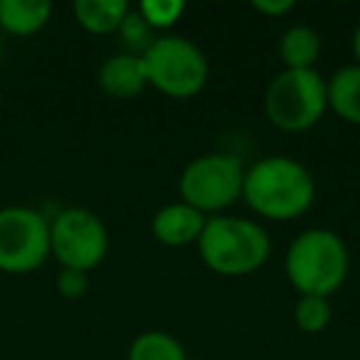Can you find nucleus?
<instances>
[{
    "label": "nucleus",
    "instance_id": "f257e3e1",
    "mask_svg": "<svg viewBox=\"0 0 360 360\" xmlns=\"http://www.w3.org/2000/svg\"><path fill=\"white\" fill-rule=\"evenodd\" d=\"M245 202L266 220H296L316 200V183L304 163L269 155L245 173Z\"/></svg>",
    "mask_w": 360,
    "mask_h": 360
},
{
    "label": "nucleus",
    "instance_id": "f03ea898",
    "mask_svg": "<svg viewBox=\"0 0 360 360\" xmlns=\"http://www.w3.org/2000/svg\"><path fill=\"white\" fill-rule=\"evenodd\" d=\"M350 269L343 237L326 227L304 230L286 252V276L301 296L328 299L343 286Z\"/></svg>",
    "mask_w": 360,
    "mask_h": 360
},
{
    "label": "nucleus",
    "instance_id": "7ed1b4c3",
    "mask_svg": "<svg viewBox=\"0 0 360 360\" xmlns=\"http://www.w3.org/2000/svg\"><path fill=\"white\" fill-rule=\"evenodd\" d=\"M198 250L207 269L222 276H245L266 264L271 255L269 232L255 220L207 217Z\"/></svg>",
    "mask_w": 360,
    "mask_h": 360
},
{
    "label": "nucleus",
    "instance_id": "20e7f679",
    "mask_svg": "<svg viewBox=\"0 0 360 360\" xmlns=\"http://www.w3.org/2000/svg\"><path fill=\"white\" fill-rule=\"evenodd\" d=\"M141 60L148 84L170 99L200 94L210 77L205 52L183 35H160Z\"/></svg>",
    "mask_w": 360,
    "mask_h": 360
},
{
    "label": "nucleus",
    "instance_id": "39448f33",
    "mask_svg": "<svg viewBox=\"0 0 360 360\" xmlns=\"http://www.w3.org/2000/svg\"><path fill=\"white\" fill-rule=\"evenodd\" d=\"M326 109V79L316 70H281L266 86V119L281 131H309L323 119Z\"/></svg>",
    "mask_w": 360,
    "mask_h": 360
},
{
    "label": "nucleus",
    "instance_id": "423d86ee",
    "mask_svg": "<svg viewBox=\"0 0 360 360\" xmlns=\"http://www.w3.org/2000/svg\"><path fill=\"white\" fill-rule=\"evenodd\" d=\"M245 173L240 158L227 153H207L198 155L195 160L186 165L180 173L178 193L183 202L202 215L220 212L225 207L235 205L242 198L245 188Z\"/></svg>",
    "mask_w": 360,
    "mask_h": 360
},
{
    "label": "nucleus",
    "instance_id": "0eeeda50",
    "mask_svg": "<svg viewBox=\"0 0 360 360\" xmlns=\"http://www.w3.org/2000/svg\"><path fill=\"white\" fill-rule=\"evenodd\" d=\"M109 232L101 217L86 207H67L50 222V257L62 269L89 274L106 259Z\"/></svg>",
    "mask_w": 360,
    "mask_h": 360
},
{
    "label": "nucleus",
    "instance_id": "6e6552de",
    "mask_svg": "<svg viewBox=\"0 0 360 360\" xmlns=\"http://www.w3.org/2000/svg\"><path fill=\"white\" fill-rule=\"evenodd\" d=\"M50 257V220L27 205L0 207V271L30 274Z\"/></svg>",
    "mask_w": 360,
    "mask_h": 360
},
{
    "label": "nucleus",
    "instance_id": "1a4fd4ad",
    "mask_svg": "<svg viewBox=\"0 0 360 360\" xmlns=\"http://www.w3.org/2000/svg\"><path fill=\"white\" fill-rule=\"evenodd\" d=\"M96 82L106 96L119 101L136 99L148 84L143 60L131 52H116V55L106 57L96 72Z\"/></svg>",
    "mask_w": 360,
    "mask_h": 360
},
{
    "label": "nucleus",
    "instance_id": "9d476101",
    "mask_svg": "<svg viewBox=\"0 0 360 360\" xmlns=\"http://www.w3.org/2000/svg\"><path fill=\"white\" fill-rule=\"evenodd\" d=\"M207 217L200 210L186 205V202H173V205L160 207L153 215L150 230L153 237L165 247H186L200 240L202 230H205Z\"/></svg>",
    "mask_w": 360,
    "mask_h": 360
},
{
    "label": "nucleus",
    "instance_id": "9b49d317",
    "mask_svg": "<svg viewBox=\"0 0 360 360\" xmlns=\"http://www.w3.org/2000/svg\"><path fill=\"white\" fill-rule=\"evenodd\" d=\"M52 18L50 0H0V27L8 35L30 37Z\"/></svg>",
    "mask_w": 360,
    "mask_h": 360
},
{
    "label": "nucleus",
    "instance_id": "f8f14e48",
    "mask_svg": "<svg viewBox=\"0 0 360 360\" xmlns=\"http://www.w3.org/2000/svg\"><path fill=\"white\" fill-rule=\"evenodd\" d=\"M326 96H328V109H333L348 124L360 126V67L358 65L340 67L326 82Z\"/></svg>",
    "mask_w": 360,
    "mask_h": 360
},
{
    "label": "nucleus",
    "instance_id": "ddd939ff",
    "mask_svg": "<svg viewBox=\"0 0 360 360\" xmlns=\"http://www.w3.org/2000/svg\"><path fill=\"white\" fill-rule=\"evenodd\" d=\"M75 18L91 35H111L119 32L124 18L129 15L131 6L126 0H77Z\"/></svg>",
    "mask_w": 360,
    "mask_h": 360
},
{
    "label": "nucleus",
    "instance_id": "4468645a",
    "mask_svg": "<svg viewBox=\"0 0 360 360\" xmlns=\"http://www.w3.org/2000/svg\"><path fill=\"white\" fill-rule=\"evenodd\" d=\"M279 55L286 70H314L321 55V37L314 27L294 25L281 35Z\"/></svg>",
    "mask_w": 360,
    "mask_h": 360
},
{
    "label": "nucleus",
    "instance_id": "2eb2a0df",
    "mask_svg": "<svg viewBox=\"0 0 360 360\" xmlns=\"http://www.w3.org/2000/svg\"><path fill=\"white\" fill-rule=\"evenodd\" d=\"M129 360H188V353L175 335L165 330H143L131 340Z\"/></svg>",
    "mask_w": 360,
    "mask_h": 360
},
{
    "label": "nucleus",
    "instance_id": "dca6fc26",
    "mask_svg": "<svg viewBox=\"0 0 360 360\" xmlns=\"http://www.w3.org/2000/svg\"><path fill=\"white\" fill-rule=\"evenodd\" d=\"M330 304L321 296H301L294 306V321L304 333H321L330 323Z\"/></svg>",
    "mask_w": 360,
    "mask_h": 360
},
{
    "label": "nucleus",
    "instance_id": "f3484780",
    "mask_svg": "<svg viewBox=\"0 0 360 360\" xmlns=\"http://www.w3.org/2000/svg\"><path fill=\"white\" fill-rule=\"evenodd\" d=\"M119 35H121V42H124L126 52L139 55V57H143L146 50L158 40L155 30L143 20V15H141L139 11H129V15L124 18V22H121V27H119Z\"/></svg>",
    "mask_w": 360,
    "mask_h": 360
},
{
    "label": "nucleus",
    "instance_id": "a211bd4d",
    "mask_svg": "<svg viewBox=\"0 0 360 360\" xmlns=\"http://www.w3.org/2000/svg\"><path fill=\"white\" fill-rule=\"evenodd\" d=\"M139 13L158 32L168 30L180 20V15L186 13V3H180V0H141Z\"/></svg>",
    "mask_w": 360,
    "mask_h": 360
},
{
    "label": "nucleus",
    "instance_id": "6ab92c4d",
    "mask_svg": "<svg viewBox=\"0 0 360 360\" xmlns=\"http://www.w3.org/2000/svg\"><path fill=\"white\" fill-rule=\"evenodd\" d=\"M55 286L62 299L77 301V299H82V296H86V291H89V274L75 271V269H62L60 274H57Z\"/></svg>",
    "mask_w": 360,
    "mask_h": 360
},
{
    "label": "nucleus",
    "instance_id": "aec40b11",
    "mask_svg": "<svg viewBox=\"0 0 360 360\" xmlns=\"http://www.w3.org/2000/svg\"><path fill=\"white\" fill-rule=\"evenodd\" d=\"M294 0H255V11H259L262 15L279 18L286 15L289 11H294Z\"/></svg>",
    "mask_w": 360,
    "mask_h": 360
},
{
    "label": "nucleus",
    "instance_id": "412c9836",
    "mask_svg": "<svg viewBox=\"0 0 360 360\" xmlns=\"http://www.w3.org/2000/svg\"><path fill=\"white\" fill-rule=\"evenodd\" d=\"M353 55L358 60V67H360V25L355 27V35H353Z\"/></svg>",
    "mask_w": 360,
    "mask_h": 360
}]
</instances>
